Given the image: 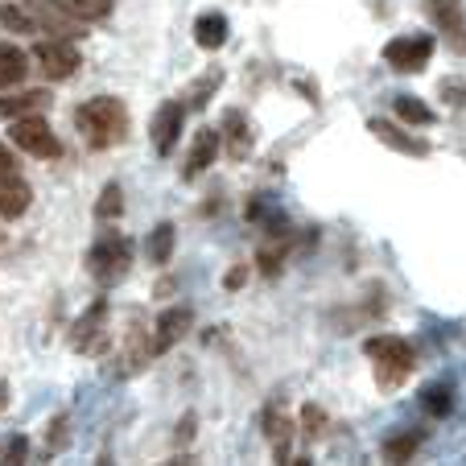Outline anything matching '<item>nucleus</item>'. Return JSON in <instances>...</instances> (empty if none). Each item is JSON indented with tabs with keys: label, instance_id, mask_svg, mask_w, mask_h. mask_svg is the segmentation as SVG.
Masks as SVG:
<instances>
[{
	"label": "nucleus",
	"instance_id": "obj_1",
	"mask_svg": "<svg viewBox=\"0 0 466 466\" xmlns=\"http://www.w3.org/2000/svg\"><path fill=\"white\" fill-rule=\"evenodd\" d=\"M75 128H79V137L87 141V149L104 153L128 137V107L116 96H96V99H87V104H79Z\"/></svg>",
	"mask_w": 466,
	"mask_h": 466
},
{
	"label": "nucleus",
	"instance_id": "obj_2",
	"mask_svg": "<svg viewBox=\"0 0 466 466\" xmlns=\"http://www.w3.org/2000/svg\"><path fill=\"white\" fill-rule=\"evenodd\" d=\"M363 355H368L371 371H376V384L384 388V392H392V388H400L409 376H413V363H417V351L409 339L400 335H376L363 343Z\"/></svg>",
	"mask_w": 466,
	"mask_h": 466
},
{
	"label": "nucleus",
	"instance_id": "obj_3",
	"mask_svg": "<svg viewBox=\"0 0 466 466\" xmlns=\"http://www.w3.org/2000/svg\"><path fill=\"white\" fill-rule=\"evenodd\" d=\"M87 268H91V277H96V281L116 285L132 268V239L128 236H116V231L99 236L96 244H91V252H87Z\"/></svg>",
	"mask_w": 466,
	"mask_h": 466
},
{
	"label": "nucleus",
	"instance_id": "obj_4",
	"mask_svg": "<svg viewBox=\"0 0 466 466\" xmlns=\"http://www.w3.org/2000/svg\"><path fill=\"white\" fill-rule=\"evenodd\" d=\"M430 58H433V34H400L384 46V62L400 75L425 71Z\"/></svg>",
	"mask_w": 466,
	"mask_h": 466
},
{
	"label": "nucleus",
	"instance_id": "obj_5",
	"mask_svg": "<svg viewBox=\"0 0 466 466\" xmlns=\"http://www.w3.org/2000/svg\"><path fill=\"white\" fill-rule=\"evenodd\" d=\"M9 137H13V145H17V149L29 153V157L50 161V157H58V153H62V145H58V137H54V128L46 124V116H25V120H13Z\"/></svg>",
	"mask_w": 466,
	"mask_h": 466
},
{
	"label": "nucleus",
	"instance_id": "obj_6",
	"mask_svg": "<svg viewBox=\"0 0 466 466\" xmlns=\"http://www.w3.org/2000/svg\"><path fill=\"white\" fill-rule=\"evenodd\" d=\"M182 124H186V104H182V99H166V104L153 112L149 137H153V149H157V157H169V153H174L177 137H182Z\"/></svg>",
	"mask_w": 466,
	"mask_h": 466
},
{
	"label": "nucleus",
	"instance_id": "obj_7",
	"mask_svg": "<svg viewBox=\"0 0 466 466\" xmlns=\"http://www.w3.org/2000/svg\"><path fill=\"white\" fill-rule=\"evenodd\" d=\"M71 347L83 355H99L107 351V301H96L87 314L75 322L71 330Z\"/></svg>",
	"mask_w": 466,
	"mask_h": 466
},
{
	"label": "nucleus",
	"instance_id": "obj_8",
	"mask_svg": "<svg viewBox=\"0 0 466 466\" xmlns=\"http://www.w3.org/2000/svg\"><path fill=\"white\" fill-rule=\"evenodd\" d=\"M260 430L264 438H268V446H273V462L277 466H289V446H293V421L289 413H285L277 400H268L260 413Z\"/></svg>",
	"mask_w": 466,
	"mask_h": 466
},
{
	"label": "nucleus",
	"instance_id": "obj_9",
	"mask_svg": "<svg viewBox=\"0 0 466 466\" xmlns=\"http://www.w3.org/2000/svg\"><path fill=\"white\" fill-rule=\"evenodd\" d=\"M34 5L37 17L54 13V17H71V21H104L112 17V0H25Z\"/></svg>",
	"mask_w": 466,
	"mask_h": 466
},
{
	"label": "nucleus",
	"instance_id": "obj_10",
	"mask_svg": "<svg viewBox=\"0 0 466 466\" xmlns=\"http://www.w3.org/2000/svg\"><path fill=\"white\" fill-rule=\"evenodd\" d=\"M425 9H430L433 25L446 34V42L454 46L458 54H466V9H462V0H425Z\"/></svg>",
	"mask_w": 466,
	"mask_h": 466
},
{
	"label": "nucleus",
	"instance_id": "obj_11",
	"mask_svg": "<svg viewBox=\"0 0 466 466\" xmlns=\"http://www.w3.org/2000/svg\"><path fill=\"white\" fill-rule=\"evenodd\" d=\"M79 50H75L71 42H42L37 46V66H42V75L46 79H54V83H62V79H71L75 71H79Z\"/></svg>",
	"mask_w": 466,
	"mask_h": 466
},
{
	"label": "nucleus",
	"instance_id": "obj_12",
	"mask_svg": "<svg viewBox=\"0 0 466 466\" xmlns=\"http://www.w3.org/2000/svg\"><path fill=\"white\" fill-rule=\"evenodd\" d=\"M190 322H194V314L186 306H174V309H166V314H157V326H153V335H149V355H166L169 347L190 330Z\"/></svg>",
	"mask_w": 466,
	"mask_h": 466
},
{
	"label": "nucleus",
	"instance_id": "obj_13",
	"mask_svg": "<svg viewBox=\"0 0 466 466\" xmlns=\"http://www.w3.org/2000/svg\"><path fill=\"white\" fill-rule=\"evenodd\" d=\"M219 149H223V145H219V132H215V128H198V137H194V145H190V157H186L182 174L186 177H198L215 157H219Z\"/></svg>",
	"mask_w": 466,
	"mask_h": 466
},
{
	"label": "nucleus",
	"instance_id": "obj_14",
	"mask_svg": "<svg viewBox=\"0 0 466 466\" xmlns=\"http://www.w3.org/2000/svg\"><path fill=\"white\" fill-rule=\"evenodd\" d=\"M368 128H371V137H380L384 145H392V149H400V153H409V157H425L430 153V145L425 141H417V137H409L405 128H396V124H388V120H368Z\"/></svg>",
	"mask_w": 466,
	"mask_h": 466
},
{
	"label": "nucleus",
	"instance_id": "obj_15",
	"mask_svg": "<svg viewBox=\"0 0 466 466\" xmlns=\"http://www.w3.org/2000/svg\"><path fill=\"white\" fill-rule=\"evenodd\" d=\"M29 203H34L29 182H21V177H5L0 182V219H21L29 211Z\"/></svg>",
	"mask_w": 466,
	"mask_h": 466
},
{
	"label": "nucleus",
	"instance_id": "obj_16",
	"mask_svg": "<svg viewBox=\"0 0 466 466\" xmlns=\"http://www.w3.org/2000/svg\"><path fill=\"white\" fill-rule=\"evenodd\" d=\"M25 75H29V58H25V50L21 46H0V91H13V87H21L25 83Z\"/></svg>",
	"mask_w": 466,
	"mask_h": 466
},
{
	"label": "nucleus",
	"instance_id": "obj_17",
	"mask_svg": "<svg viewBox=\"0 0 466 466\" xmlns=\"http://www.w3.org/2000/svg\"><path fill=\"white\" fill-rule=\"evenodd\" d=\"M228 34H231V25L223 13H203V17L194 21V42L203 46V50H219L228 42Z\"/></svg>",
	"mask_w": 466,
	"mask_h": 466
},
{
	"label": "nucleus",
	"instance_id": "obj_18",
	"mask_svg": "<svg viewBox=\"0 0 466 466\" xmlns=\"http://www.w3.org/2000/svg\"><path fill=\"white\" fill-rule=\"evenodd\" d=\"M223 149H231V157H244L252 149V132L244 124V112H223Z\"/></svg>",
	"mask_w": 466,
	"mask_h": 466
},
{
	"label": "nucleus",
	"instance_id": "obj_19",
	"mask_svg": "<svg viewBox=\"0 0 466 466\" xmlns=\"http://www.w3.org/2000/svg\"><path fill=\"white\" fill-rule=\"evenodd\" d=\"M46 104H50V96H46V91H17V96L0 99V116H21V120H25V116L42 112Z\"/></svg>",
	"mask_w": 466,
	"mask_h": 466
},
{
	"label": "nucleus",
	"instance_id": "obj_20",
	"mask_svg": "<svg viewBox=\"0 0 466 466\" xmlns=\"http://www.w3.org/2000/svg\"><path fill=\"white\" fill-rule=\"evenodd\" d=\"M417 446H421V433H417V430L396 433V438L384 441V462H388V466H405L409 458L417 454Z\"/></svg>",
	"mask_w": 466,
	"mask_h": 466
},
{
	"label": "nucleus",
	"instance_id": "obj_21",
	"mask_svg": "<svg viewBox=\"0 0 466 466\" xmlns=\"http://www.w3.org/2000/svg\"><path fill=\"white\" fill-rule=\"evenodd\" d=\"M149 260L153 264H166L169 256H174V223H157V228L149 231Z\"/></svg>",
	"mask_w": 466,
	"mask_h": 466
},
{
	"label": "nucleus",
	"instance_id": "obj_22",
	"mask_svg": "<svg viewBox=\"0 0 466 466\" xmlns=\"http://www.w3.org/2000/svg\"><path fill=\"white\" fill-rule=\"evenodd\" d=\"M421 405L430 409L433 417L454 413V388H450V384H430V388L421 392Z\"/></svg>",
	"mask_w": 466,
	"mask_h": 466
},
{
	"label": "nucleus",
	"instance_id": "obj_23",
	"mask_svg": "<svg viewBox=\"0 0 466 466\" xmlns=\"http://www.w3.org/2000/svg\"><path fill=\"white\" fill-rule=\"evenodd\" d=\"M396 116H400L405 124H433V120H438V116H433V107L421 104L417 96H400V99H396Z\"/></svg>",
	"mask_w": 466,
	"mask_h": 466
},
{
	"label": "nucleus",
	"instance_id": "obj_24",
	"mask_svg": "<svg viewBox=\"0 0 466 466\" xmlns=\"http://www.w3.org/2000/svg\"><path fill=\"white\" fill-rule=\"evenodd\" d=\"M96 215L99 219H116V215H124V190L116 182L104 186V194H99V203H96Z\"/></svg>",
	"mask_w": 466,
	"mask_h": 466
},
{
	"label": "nucleus",
	"instance_id": "obj_25",
	"mask_svg": "<svg viewBox=\"0 0 466 466\" xmlns=\"http://www.w3.org/2000/svg\"><path fill=\"white\" fill-rule=\"evenodd\" d=\"M0 25L13 29V34H37V21L29 17L25 9H17V5H5V9H0Z\"/></svg>",
	"mask_w": 466,
	"mask_h": 466
},
{
	"label": "nucleus",
	"instance_id": "obj_26",
	"mask_svg": "<svg viewBox=\"0 0 466 466\" xmlns=\"http://www.w3.org/2000/svg\"><path fill=\"white\" fill-rule=\"evenodd\" d=\"M25 462H29V441L25 433H13L5 441V450H0V466H25Z\"/></svg>",
	"mask_w": 466,
	"mask_h": 466
},
{
	"label": "nucleus",
	"instance_id": "obj_27",
	"mask_svg": "<svg viewBox=\"0 0 466 466\" xmlns=\"http://www.w3.org/2000/svg\"><path fill=\"white\" fill-rule=\"evenodd\" d=\"M289 252V248H281V244H268L260 252V273H268V277H277L281 273V256Z\"/></svg>",
	"mask_w": 466,
	"mask_h": 466
},
{
	"label": "nucleus",
	"instance_id": "obj_28",
	"mask_svg": "<svg viewBox=\"0 0 466 466\" xmlns=\"http://www.w3.org/2000/svg\"><path fill=\"white\" fill-rule=\"evenodd\" d=\"M301 417H306V441H318V433H322V425H326V413L318 405H306Z\"/></svg>",
	"mask_w": 466,
	"mask_h": 466
},
{
	"label": "nucleus",
	"instance_id": "obj_29",
	"mask_svg": "<svg viewBox=\"0 0 466 466\" xmlns=\"http://www.w3.org/2000/svg\"><path fill=\"white\" fill-rule=\"evenodd\" d=\"M5 177H17V153L9 149V145H0V182Z\"/></svg>",
	"mask_w": 466,
	"mask_h": 466
},
{
	"label": "nucleus",
	"instance_id": "obj_30",
	"mask_svg": "<svg viewBox=\"0 0 466 466\" xmlns=\"http://www.w3.org/2000/svg\"><path fill=\"white\" fill-rule=\"evenodd\" d=\"M62 446H66V417H58L50 425V450H62Z\"/></svg>",
	"mask_w": 466,
	"mask_h": 466
},
{
	"label": "nucleus",
	"instance_id": "obj_31",
	"mask_svg": "<svg viewBox=\"0 0 466 466\" xmlns=\"http://www.w3.org/2000/svg\"><path fill=\"white\" fill-rule=\"evenodd\" d=\"M186 438H194V417H186V421L182 425H177V446H186Z\"/></svg>",
	"mask_w": 466,
	"mask_h": 466
},
{
	"label": "nucleus",
	"instance_id": "obj_32",
	"mask_svg": "<svg viewBox=\"0 0 466 466\" xmlns=\"http://www.w3.org/2000/svg\"><path fill=\"white\" fill-rule=\"evenodd\" d=\"M244 277H248V268H231V273H228V289H239V285H244Z\"/></svg>",
	"mask_w": 466,
	"mask_h": 466
},
{
	"label": "nucleus",
	"instance_id": "obj_33",
	"mask_svg": "<svg viewBox=\"0 0 466 466\" xmlns=\"http://www.w3.org/2000/svg\"><path fill=\"white\" fill-rule=\"evenodd\" d=\"M166 466H203V462H198V458H194V454H177L174 462H166Z\"/></svg>",
	"mask_w": 466,
	"mask_h": 466
},
{
	"label": "nucleus",
	"instance_id": "obj_34",
	"mask_svg": "<svg viewBox=\"0 0 466 466\" xmlns=\"http://www.w3.org/2000/svg\"><path fill=\"white\" fill-rule=\"evenodd\" d=\"M5 405H9V384H0V413H5Z\"/></svg>",
	"mask_w": 466,
	"mask_h": 466
},
{
	"label": "nucleus",
	"instance_id": "obj_35",
	"mask_svg": "<svg viewBox=\"0 0 466 466\" xmlns=\"http://www.w3.org/2000/svg\"><path fill=\"white\" fill-rule=\"evenodd\" d=\"M289 466H314V462H309V458H293Z\"/></svg>",
	"mask_w": 466,
	"mask_h": 466
}]
</instances>
